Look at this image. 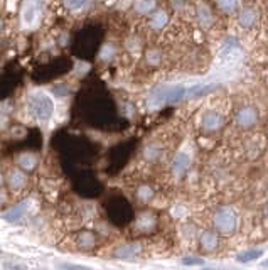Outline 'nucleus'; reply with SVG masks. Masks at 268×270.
Returning <instances> with one entry per match:
<instances>
[{
	"mask_svg": "<svg viewBox=\"0 0 268 270\" xmlns=\"http://www.w3.org/2000/svg\"><path fill=\"white\" fill-rule=\"evenodd\" d=\"M105 208H106L108 221L118 228L130 225V223L133 221V218H135L132 204H130L123 196H115L112 199H108Z\"/></svg>",
	"mask_w": 268,
	"mask_h": 270,
	"instance_id": "f257e3e1",
	"label": "nucleus"
},
{
	"mask_svg": "<svg viewBox=\"0 0 268 270\" xmlns=\"http://www.w3.org/2000/svg\"><path fill=\"white\" fill-rule=\"evenodd\" d=\"M186 88L182 85H157L148 93V105L162 106L174 105L186 97Z\"/></svg>",
	"mask_w": 268,
	"mask_h": 270,
	"instance_id": "f03ea898",
	"label": "nucleus"
},
{
	"mask_svg": "<svg viewBox=\"0 0 268 270\" xmlns=\"http://www.w3.org/2000/svg\"><path fill=\"white\" fill-rule=\"evenodd\" d=\"M213 226L223 237L236 233L238 230V215L231 206H221L213 215Z\"/></svg>",
	"mask_w": 268,
	"mask_h": 270,
	"instance_id": "7ed1b4c3",
	"label": "nucleus"
},
{
	"mask_svg": "<svg viewBox=\"0 0 268 270\" xmlns=\"http://www.w3.org/2000/svg\"><path fill=\"white\" fill-rule=\"evenodd\" d=\"M159 225H160L159 216L150 210L140 211L139 215H135V218H133V221H132L133 231H135V235H139V237L155 233V231L159 230Z\"/></svg>",
	"mask_w": 268,
	"mask_h": 270,
	"instance_id": "20e7f679",
	"label": "nucleus"
},
{
	"mask_svg": "<svg viewBox=\"0 0 268 270\" xmlns=\"http://www.w3.org/2000/svg\"><path fill=\"white\" fill-rule=\"evenodd\" d=\"M29 110L36 119L39 120H48L54 112V105L52 100L44 93H36L29 98Z\"/></svg>",
	"mask_w": 268,
	"mask_h": 270,
	"instance_id": "39448f33",
	"label": "nucleus"
},
{
	"mask_svg": "<svg viewBox=\"0 0 268 270\" xmlns=\"http://www.w3.org/2000/svg\"><path fill=\"white\" fill-rule=\"evenodd\" d=\"M73 245L79 252H91L99 245V238L95 231L91 230H81L73 237Z\"/></svg>",
	"mask_w": 268,
	"mask_h": 270,
	"instance_id": "423d86ee",
	"label": "nucleus"
},
{
	"mask_svg": "<svg viewBox=\"0 0 268 270\" xmlns=\"http://www.w3.org/2000/svg\"><path fill=\"white\" fill-rule=\"evenodd\" d=\"M142 253H144V245L140 242H128L115 246L112 255L118 260H135Z\"/></svg>",
	"mask_w": 268,
	"mask_h": 270,
	"instance_id": "0eeeda50",
	"label": "nucleus"
},
{
	"mask_svg": "<svg viewBox=\"0 0 268 270\" xmlns=\"http://www.w3.org/2000/svg\"><path fill=\"white\" fill-rule=\"evenodd\" d=\"M221 246V235L216 230H206L199 235V248L204 253H214Z\"/></svg>",
	"mask_w": 268,
	"mask_h": 270,
	"instance_id": "6e6552de",
	"label": "nucleus"
},
{
	"mask_svg": "<svg viewBox=\"0 0 268 270\" xmlns=\"http://www.w3.org/2000/svg\"><path fill=\"white\" fill-rule=\"evenodd\" d=\"M76 191L79 193V195L83 196H98L99 191H101V186H99V182L95 179L93 176H81L76 182Z\"/></svg>",
	"mask_w": 268,
	"mask_h": 270,
	"instance_id": "1a4fd4ad",
	"label": "nucleus"
},
{
	"mask_svg": "<svg viewBox=\"0 0 268 270\" xmlns=\"http://www.w3.org/2000/svg\"><path fill=\"white\" fill-rule=\"evenodd\" d=\"M258 122V110L255 106H243L238 113H236V123L241 128H251Z\"/></svg>",
	"mask_w": 268,
	"mask_h": 270,
	"instance_id": "9d476101",
	"label": "nucleus"
},
{
	"mask_svg": "<svg viewBox=\"0 0 268 270\" xmlns=\"http://www.w3.org/2000/svg\"><path fill=\"white\" fill-rule=\"evenodd\" d=\"M223 122L224 120H223V115H221V113L209 110V112H204V115H202L201 125L206 132H214V130H218V128H221Z\"/></svg>",
	"mask_w": 268,
	"mask_h": 270,
	"instance_id": "9b49d317",
	"label": "nucleus"
},
{
	"mask_svg": "<svg viewBox=\"0 0 268 270\" xmlns=\"http://www.w3.org/2000/svg\"><path fill=\"white\" fill-rule=\"evenodd\" d=\"M189 167H191V157L186 154V152H179V154L174 157V161H172L171 171H172L174 176L181 177L187 172V171H189Z\"/></svg>",
	"mask_w": 268,
	"mask_h": 270,
	"instance_id": "f8f14e48",
	"label": "nucleus"
},
{
	"mask_svg": "<svg viewBox=\"0 0 268 270\" xmlns=\"http://www.w3.org/2000/svg\"><path fill=\"white\" fill-rule=\"evenodd\" d=\"M238 22L241 27L244 29H250L258 22V12L251 7H244V9L240 10V15H238Z\"/></svg>",
	"mask_w": 268,
	"mask_h": 270,
	"instance_id": "ddd939ff",
	"label": "nucleus"
},
{
	"mask_svg": "<svg viewBox=\"0 0 268 270\" xmlns=\"http://www.w3.org/2000/svg\"><path fill=\"white\" fill-rule=\"evenodd\" d=\"M37 162H39V159H37V155L32 154V152H24V154H21L17 159L19 167H21L22 171H25V172H32L37 167Z\"/></svg>",
	"mask_w": 268,
	"mask_h": 270,
	"instance_id": "4468645a",
	"label": "nucleus"
},
{
	"mask_svg": "<svg viewBox=\"0 0 268 270\" xmlns=\"http://www.w3.org/2000/svg\"><path fill=\"white\" fill-rule=\"evenodd\" d=\"M25 182H27L25 171H22L21 167H19V169L10 171V174H9V186H10V188L15 189V191H19V189L24 188Z\"/></svg>",
	"mask_w": 268,
	"mask_h": 270,
	"instance_id": "2eb2a0df",
	"label": "nucleus"
},
{
	"mask_svg": "<svg viewBox=\"0 0 268 270\" xmlns=\"http://www.w3.org/2000/svg\"><path fill=\"white\" fill-rule=\"evenodd\" d=\"M169 22V15H167L166 10H155L150 15V27L155 30H160L166 27V24Z\"/></svg>",
	"mask_w": 268,
	"mask_h": 270,
	"instance_id": "dca6fc26",
	"label": "nucleus"
},
{
	"mask_svg": "<svg viewBox=\"0 0 268 270\" xmlns=\"http://www.w3.org/2000/svg\"><path fill=\"white\" fill-rule=\"evenodd\" d=\"M133 10L140 15H145V14H152L157 10V0H137L133 3Z\"/></svg>",
	"mask_w": 268,
	"mask_h": 270,
	"instance_id": "f3484780",
	"label": "nucleus"
},
{
	"mask_svg": "<svg viewBox=\"0 0 268 270\" xmlns=\"http://www.w3.org/2000/svg\"><path fill=\"white\" fill-rule=\"evenodd\" d=\"M197 21H199V24H202L204 27H209V25L213 24L214 15H213L211 9H209L208 5H199V9H197Z\"/></svg>",
	"mask_w": 268,
	"mask_h": 270,
	"instance_id": "a211bd4d",
	"label": "nucleus"
},
{
	"mask_svg": "<svg viewBox=\"0 0 268 270\" xmlns=\"http://www.w3.org/2000/svg\"><path fill=\"white\" fill-rule=\"evenodd\" d=\"M216 88H218L216 85H196V86H193V88L187 91L186 97L187 98H199V97H202V95L211 93V91H214Z\"/></svg>",
	"mask_w": 268,
	"mask_h": 270,
	"instance_id": "6ab92c4d",
	"label": "nucleus"
},
{
	"mask_svg": "<svg viewBox=\"0 0 268 270\" xmlns=\"http://www.w3.org/2000/svg\"><path fill=\"white\" fill-rule=\"evenodd\" d=\"M154 188L152 186H148V184H142L137 188V191H135V196H137V199L142 201V203H148V201L154 197Z\"/></svg>",
	"mask_w": 268,
	"mask_h": 270,
	"instance_id": "aec40b11",
	"label": "nucleus"
},
{
	"mask_svg": "<svg viewBox=\"0 0 268 270\" xmlns=\"http://www.w3.org/2000/svg\"><path fill=\"white\" fill-rule=\"evenodd\" d=\"M262 255H263V250L251 248V250H244V252H241L236 258H238V262H241V264H248V262H253Z\"/></svg>",
	"mask_w": 268,
	"mask_h": 270,
	"instance_id": "412c9836",
	"label": "nucleus"
},
{
	"mask_svg": "<svg viewBox=\"0 0 268 270\" xmlns=\"http://www.w3.org/2000/svg\"><path fill=\"white\" fill-rule=\"evenodd\" d=\"M216 3L224 14H233L238 9V0H216Z\"/></svg>",
	"mask_w": 268,
	"mask_h": 270,
	"instance_id": "4be33fe9",
	"label": "nucleus"
},
{
	"mask_svg": "<svg viewBox=\"0 0 268 270\" xmlns=\"http://www.w3.org/2000/svg\"><path fill=\"white\" fill-rule=\"evenodd\" d=\"M24 211H25V204H24V203H22V204H17V206L10 208V210L5 213V218L10 220V221H15V220H19L22 215H24Z\"/></svg>",
	"mask_w": 268,
	"mask_h": 270,
	"instance_id": "5701e85b",
	"label": "nucleus"
},
{
	"mask_svg": "<svg viewBox=\"0 0 268 270\" xmlns=\"http://www.w3.org/2000/svg\"><path fill=\"white\" fill-rule=\"evenodd\" d=\"M144 155H145V159H147V161H157V159H159V155H160V149L155 146V144H152V146H147V149H145Z\"/></svg>",
	"mask_w": 268,
	"mask_h": 270,
	"instance_id": "b1692460",
	"label": "nucleus"
},
{
	"mask_svg": "<svg viewBox=\"0 0 268 270\" xmlns=\"http://www.w3.org/2000/svg\"><path fill=\"white\" fill-rule=\"evenodd\" d=\"M147 59H148V63L150 64H159L160 63V51L159 49H148Z\"/></svg>",
	"mask_w": 268,
	"mask_h": 270,
	"instance_id": "393cba45",
	"label": "nucleus"
},
{
	"mask_svg": "<svg viewBox=\"0 0 268 270\" xmlns=\"http://www.w3.org/2000/svg\"><path fill=\"white\" fill-rule=\"evenodd\" d=\"M52 93H54L56 97H66V95H70V86L56 85L54 88H52Z\"/></svg>",
	"mask_w": 268,
	"mask_h": 270,
	"instance_id": "a878e982",
	"label": "nucleus"
},
{
	"mask_svg": "<svg viewBox=\"0 0 268 270\" xmlns=\"http://www.w3.org/2000/svg\"><path fill=\"white\" fill-rule=\"evenodd\" d=\"M64 2H66V5L70 7L71 10H76V9H81L86 3V0H64Z\"/></svg>",
	"mask_w": 268,
	"mask_h": 270,
	"instance_id": "bb28decb",
	"label": "nucleus"
},
{
	"mask_svg": "<svg viewBox=\"0 0 268 270\" xmlns=\"http://www.w3.org/2000/svg\"><path fill=\"white\" fill-rule=\"evenodd\" d=\"M182 264L184 265H202L204 260H202V258H196V257H187L182 260Z\"/></svg>",
	"mask_w": 268,
	"mask_h": 270,
	"instance_id": "cd10ccee",
	"label": "nucleus"
},
{
	"mask_svg": "<svg viewBox=\"0 0 268 270\" xmlns=\"http://www.w3.org/2000/svg\"><path fill=\"white\" fill-rule=\"evenodd\" d=\"M64 270H90L86 267H78V265H63Z\"/></svg>",
	"mask_w": 268,
	"mask_h": 270,
	"instance_id": "c85d7f7f",
	"label": "nucleus"
},
{
	"mask_svg": "<svg viewBox=\"0 0 268 270\" xmlns=\"http://www.w3.org/2000/svg\"><path fill=\"white\" fill-rule=\"evenodd\" d=\"M3 203H5V195H3V193L0 191V206H2Z\"/></svg>",
	"mask_w": 268,
	"mask_h": 270,
	"instance_id": "c756f323",
	"label": "nucleus"
},
{
	"mask_svg": "<svg viewBox=\"0 0 268 270\" xmlns=\"http://www.w3.org/2000/svg\"><path fill=\"white\" fill-rule=\"evenodd\" d=\"M3 30V21H2V17H0V32Z\"/></svg>",
	"mask_w": 268,
	"mask_h": 270,
	"instance_id": "7c9ffc66",
	"label": "nucleus"
},
{
	"mask_svg": "<svg viewBox=\"0 0 268 270\" xmlns=\"http://www.w3.org/2000/svg\"><path fill=\"white\" fill-rule=\"evenodd\" d=\"M2 184H3V176H2V172H0V188H2Z\"/></svg>",
	"mask_w": 268,
	"mask_h": 270,
	"instance_id": "2f4dec72",
	"label": "nucleus"
}]
</instances>
